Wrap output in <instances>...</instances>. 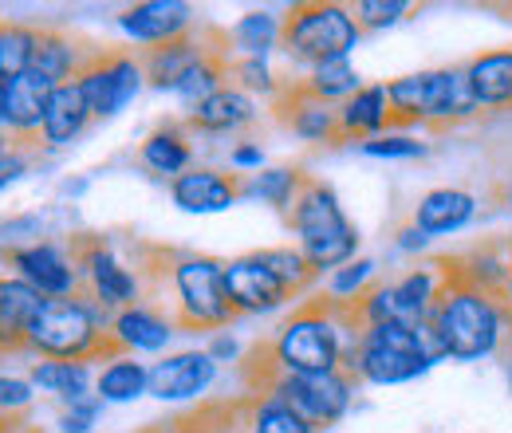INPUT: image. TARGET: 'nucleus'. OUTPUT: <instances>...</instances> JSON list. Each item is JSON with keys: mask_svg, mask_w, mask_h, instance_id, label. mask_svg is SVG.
I'll return each mask as SVG.
<instances>
[{"mask_svg": "<svg viewBox=\"0 0 512 433\" xmlns=\"http://www.w3.org/2000/svg\"><path fill=\"white\" fill-rule=\"evenodd\" d=\"M48 296H40L28 280H20L12 268H0V339L12 351H24V339L36 323V315L44 311Z\"/></svg>", "mask_w": 512, "mask_h": 433, "instance_id": "25", "label": "nucleus"}, {"mask_svg": "<svg viewBox=\"0 0 512 433\" xmlns=\"http://www.w3.org/2000/svg\"><path fill=\"white\" fill-rule=\"evenodd\" d=\"M264 166H268V154H264V146H260V142L241 138V142H233V146H229V170H233V174L249 178V174L264 170Z\"/></svg>", "mask_w": 512, "mask_h": 433, "instance_id": "47", "label": "nucleus"}, {"mask_svg": "<svg viewBox=\"0 0 512 433\" xmlns=\"http://www.w3.org/2000/svg\"><path fill=\"white\" fill-rule=\"evenodd\" d=\"M256 256H260V260H264V264H268V268H272V272H276V276H280L296 296H304V292L320 280V272L308 264V256H304L296 245L256 248Z\"/></svg>", "mask_w": 512, "mask_h": 433, "instance_id": "41", "label": "nucleus"}, {"mask_svg": "<svg viewBox=\"0 0 512 433\" xmlns=\"http://www.w3.org/2000/svg\"><path fill=\"white\" fill-rule=\"evenodd\" d=\"M449 284V260H418L414 268H406L402 276L390 280L394 288V304H398V319L402 323H426L442 292Z\"/></svg>", "mask_w": 512, "mask_h": 433, "instance_id": "22", "label": "nucleus"}, {"mask_svg": "<svg viewBox=\"0 0 512 433\" xmlns=\"http://www.w3.org/2000/svg\"><path fill=\"white\" fill-rule=\"evenodd\" d=\"M28 382L40 390V394H52L60 398L64 406L71 402H83L95 394V371L91 363H56V359H36L28 367Z\"/></svg>", "mask_w": 512, "mask_h": 433, "instance_id": "32", "label": "nucleus"}, {"mask_svg": "<svg viewBox=\"0 0 512 433\" xmlns=\"http://www.w3.org/2000/svg\"><path fill=\"white\" fill-rule=\"evenodd\" d=\"M260 119V103L253 95H245L241 87L225 83L217 95H209L201 107L186 111L182 123L190 126V134H209V138H225V134H241Z\"/></svg>", "mask_w": 512, "mask_h": 433, "instance_id": "23", "label": "nucleus"}, {"mask_svg": "<svg viewBox=\"0 0 512 433\" xmlns=\"http://www.w3.org/2000/svg\"><path fill=\"white\" fill-rule=\"evenodd\" d=\"M414 12L410 0H359L355 4V20L363 32H386L394 24H402Z\"/></svg>", "mask_w": 512, "mask_h": 433, "instance_id": "43", "label": "nucleus"}, {"mask_svg": "<svg viewBox=\"0 0 512 433\" xmlns=\"http://www.w3.org/2000/svg\"><path fill=\"white\" fill-rule=\"evenodd\" d=\"M162 433H245L241 426V402H237V422L229 426V422H213V406L209 410H201V414H193V418H182V422H174L170 430Z\"/></svg>", "mask_w": 512, "mask_h": 433, "instance_id": "49", "label": "nucleus"}, {"mask_svg": "<svg viewBox=\"0 0 512 433\" xmlns=\"http://www.w3.org/2000/svg\"><path fill=\"white\" fill-rule=\"evenodd\" d=\"M95 52H99V48H87L83 40H75L64 28H40L32 71H40V75L52 79L56 87H64V83L83 75V67L95 60Z\"/></svg>", "mask_w": 512, "mask_h": 433, "instance_id": "27", "label": "nucleus"}, {"mask_svg": "<svg viewBox=\"0 0 512 433\" xmlns=\"http://www.w3.org/2000/svg\"><path fill=\"white\" fill-rule=\"evenodd\" d=\"M4 256H8V268L48 300H64V296L83 292V276L71 256V245L36 241V245H24L16 252H4Z\"/></svg>", "mask_w": 512, "mask_h": 433, "instance_id": "14", "label": "nucleus"}, {"mask_svg": "<svg viewBox=\"0 0 512 433\" xmlns=\"http://www.w3.org/2000/svg\"><path fill=\"white\" fill-rule=\"evenodd\" d=\"M4 351H8V347H4V339H0V355H4Z\"/></svg>", "mask_w": 512, "mask_h": 433, "instance_id": "56", "label": "nucleus"}, {"mask_svg": "<svg viewBox=\"0 0 512 433\" xmlns=\"http://www.w3.org/2000/svg\"><path fill=\"white\" fill-rule=\"evenodd\" d=\"M386 99H390V123L394 126L449 130V126L473 123L481 115V103L473 95L465 63L422 67V71L398 75L386 83Z\"/></svg>", "mask_w": 512, "mask_h": 433, "instance_id": "3", "label": "nucleus"}, {"mask_svg": "<svg viewBox=\"0 0 512 433\" xmlns=\"http://www.w3.org/2000/svg\"><path fill=\"white\" fill-rule=\"evenodd\" d=\"M430 245H434V241H430V237H426L410 217L394 229V252H402V256H426Z\"/></svg>", "mask_w": 512, "mask_h": 433, "instance_id": "50", "label": "nucleus"}, {"mask_svg": "<svg viewBox=\"0 0 512 433\" xmlns=\"http://www.w3.org/2000/svg\"><path fill=\"white\" fill-rule=\"evenodd\" d=\"M36 386L20 374H0V414H20L32 402Z\"/></svg>", "mask_w": 512, "mask_h": 433, "instance_id": "48", "label": "nucleus"}, {"mask_svg": "<svg viewBox=\"0 0 512 433\" xmlns=\"http://www.w3.org/2000/svg\"><path fill=\"white\" fill-rule=\"evenodd\" d=\"M225 292L237 315H272L300 300L256 252L225 260Z\"/></svg>", "mask_w": 512, "mask_h": 433, "instance_id": "12", "label": "nucleus"}, {"mask_svg": "<svg viewBox=\"0 0 512 433\" xmlns=\"http://www.w3.org/2000/svg\"><path fill=\"white\" fill-rule=\"evenodd\" d=\"M170 315L178 331H225L237 311L225 292V260L209 252H166Z\"/></svg>", "mask_w": 512, "mask_h": 433, "instance_id": "7", "label": "nucleus"}, {"mask_svg": "<svg viewBox=\"0 0 512 433\" xmlns=\"http://www.w3.org/2000/svg\"><path fill=\"white\" fill-rule=\"evenodd\" d=\"M430 327L446 363H489L512 343V315L505 300L453 276V264L446 292L430 315Z\"/></svg>", "mask_w": 512, "mask_h": 433, "instance_id": "2", "label": "nucleus"}, {"mask_svg": "<svg viewBox=\"0 0 512 433\" xmlns=\"http://www.w3.org/2000/svg\"><path fill=\"white\" fill-rule=\"evenodd\" d=\"M363 44V28L355 20V8L335 0H308L292 4L284 16V40L280 52L292 67H316L327 60H351Z\"/></svg>", "mask_w": 512, "mask_h": 433, "instance_id": "8", "label": "nucleus"}, {"mask_svg": "<svg viewBox=\"0 0 512 433\" xmlns=\"http://www.w3.org/2000/svg\"><path fill=\"white\" fill-rule=\"evenodd\" d=\"M205 351H209V359L221 367V363H241V343L229 335V331H213L209 335V343H205Z\"/></svg>", "mask_w": 512, "mask_h": 433, "instance_id": "51", "label": "nucleus"}, {"mask_svg": "<svg viewBox=\"0 0 512 433\" xmlns=\"http://www.w3.org/2000/svg\"><path fill=\"white\" fill-rule=\"evenodd\" d=\"M170 201L190 217L229 213L241 201V174H229L217 166H190L170 182Z\"/></svg>", "mask_w": 512, "mask_h": 433, "instance_id": "17", "label": "nucleus"}, {"mask_svg": "<svg viewBox=\"0 0 512 433\" xmlns=\"http://www.w3.org/2000/svg\"><path fill=\"white\" fill-rule=\"evenodd\" d=\"M146 390H150V363H142L138 355H111L95 371V394L103 402L127 406V402H138Z\"/></svg>", "mask_w": 512, "mask_h": 433, "instance_id": "33", "label": "nucleus"}, {"mask_svg": "<svg viewBox=\"0 0 512 433\" xmlns=\"http://www.w3.org/2000/svg\"><path fill=\"white\" fill-rule=\"evenodd\" d=\"M52 95H56V83L44 79L40 71H24V75L8 79V103H4V130H8V138L36 142Z\"/></svg>", "mask_w": 512, "mask_h": 433, "instance_id": "21", "label": "nucleus"}, {"mask_svg": "<svg viewBox=\"0 0 512 433\" xmlns=\"http://www.w3.org/2000/svg\"><path fill=\"white\" fill-rule=\"evenodd\" d=\"M509 245H481L473 252H461L453 256V276H461L465 284L473 288H485V292H497L501 296V284H505V272H509Z\"/></svg>", "mask_w": 512, "mask_h": 433, "instance_id": "37", "label": "nucleus"}, {"mask_svg": "<svg viewBox=\"0 0 512 433\" xmlns=\"http://www.w3.org/2000/svg\"><path fill=\"white\" fill-rule=\"evenodd\" d=\"M241 402V426L245 433H316L292 406H284L272 394H245Z\"/></svg>", "mask_w": 512, "mask_h": 433, "instance_id": "36", "label": "nucleus"}, {"mask_svg": "<svg viewBox=\"0 0 512 433\" xmlns=\"http://www.w3.org/2000/svg\"><path fill=\"white\" fill-rule=\"evenodd\" d=\"M363 158H379V162H410V158H426L430 154V142H422L418 134H406V130H386L379 138H367L355 146Z\"/></svg>", "mask_w": 512, "mask_h": 433, "instance_id": "42", "label": "nucleus"}, {"mask_svg": "<svg viewBox=\"0 0 512 433\" xmlns=\"http://www.w3.org/2000/svg\"><path fill=\"white\" fill-rule=\"evenodd\" d=\"M79 87H83V95L91 103L95 123L115 119L119 111H127L130 103L138 99V91L146 87L142 60L130 56V52H95V60L87 63L83 75H79Z\"/></svg>", "mask_w": 512, "mask_h": 433, "instance_id": "11", "label": "nucleus"}, {"mask_svg": "<svg viewBox=\"0 0 512 433\" xmlns=\"http://www.w3.org/2000/svg\"><path fill=\"white\" fill-rule=\"evenodd\" d=\"M304 186H308V174L300 166H264L249 178H241V201H260L288 217V209L296 205Z\"/></svg>", "mask_w": 512, "mask_h": 433, "instance_id": "31", "label": "nucleus"}, {"mask_svg": "<svg viewBox=\"0 0 512 433\" xmlns=\"http://www.w3.org/2000/svg\"><path fill=\"white\" fill-rule=\"evenodd\" d=\"M83 189H87V178H67L64 186H60V193L75 201V197H83Z\"/></svg>", "mask_w": 512, "mask_h": 433, "instance_id": "52", "label": "nucleus"}, {"mask_svg": "<svg viewBox=\"0 0 512 433\" xmlns=\"http://www.w3.org/2000/svg\"><path fill=\"white\" fill-rule=\"evenodd\" d=\"M225 44V32L217 28H197L186 40H174V44H162V48H146L138 60H142V75H146V87L154 91H170L186 79V71L197 67L213 48Z\"/></svg>", "mask_w": 512, "mask_h": 433, "instance_id": "16", "label": "nucleus"}, {"mask_svg": "<svg viewBox=\"0 0 512 433\" xmlns=\"http://www.w3.org/2000/svg\"><path fill=\"white\" fill-rule=\"evenodd\" d=\"M36 158H40V142H16V138H12V146L0 154V193L8 186H16V182L32 170Z\"/></svg>", "mask_w": 512, "mask_h": 433, "instance_id": "45", "label": "nucleus"}, {"mask_svg": "<svg viewBox=\"0 0 512 433\" xmlns=\"http://www.w3.org/2000/svg\"><path fill=\"white\" fill-rule=\"evenodd\" d=\"M24 351H32L36 359H56V363L111 359L119 355L111 347V311L99 308L87 292L48 300L24 339Z\"/></svg>", "mask_w": 512, "mask_h": 433, "instance_id": "4", "label": "nucleus"}, {"mask_svg": "<svg viewBox=\"0 0 512 433\" xmlns=\"http://www.w3.org/2000/svg\"><path fill=\"white\" fill-rule=\"evenodd\" d=\"M174 335H178L174 315L146 304V300L111 315V347L119 355H138V359L142 355H166Z\"/></svg>", "mask_w": 512, "mask_h": 433, "instance_id": "18", "label": "nucleus"}, {"mask_svg": "<svg viewBox=\"0 0 512 433\" xmlns=\"http://www.w3.org/2000/svg\"><path fill=\"white\" fill-rule=\"evenodd\" d=\"M103 398L99 394H91V398H83V402H71L64 406V414H60V430L64 433H91L95 430V422H99V414H103Z\"/></svg>", "mask_w": 512, "mask_h": 433, "instance_id": "46", "label": "nucleus"}, {"mask_svg": "<svg viewBox=\"0 0 512 433\" xmlns=\"http://www.w3.org/2000/svg\"><path fill=\"white\" fill-rule=\"evenodd\" d=\"M288 229L296 233V248L308 256V264L320 272V280L327 272L351 264L363 248V237H359L355 221L343 213L339 193L320 178H308L304 193L288 209Z\"/></svg>", "mask_w": 512, "mask_h": 433, "instance_id": "6", "label": "nucleus"}, {"mask_svg": "<svg viewBox=\"0 0 512 433\" xmlns=\"http://www.w3.org/2000/svg\"><path fill=\"white\" fill-rule=\"evenodd\" d=\"M36 40H40V28L20 20H0V79H16L32 71Z\"/></svg>", "mask_w": 512, "mask_h": 433, "instance_id": "39", "label": "nucleus"}, {"mask_svg": "<svg viewBox=\"0 0 512 433\" xmlns=\"http://www.w3.org/2000/svg\"><path fill=\"white\" fill-rule=\"evenodd\" d=\"M438 363H446V359H442L430 319L426 323L390 319V323L363 327L359 355L347 374L367 386H406V382L426 378Z\"/></svg>", "mask_w": 512, "mask_h": 433, "instance_id": "5", "label": "nucleus"}, {"mask_svg": "<svg viewBox=\"0 0 512 433\" xmlns=\"http://www.w3.org/2000/svg\"><path fill=\"white\" fill-rule=\"evenodd\" d=\"M284 40V16L272 8H249L225 28L229 56H253V60H272Z\"/></svg>", "mask_w": 512, "mask_h": 433, "instance_id": "29", "label": "nucleus"}, {"mask_svg": "<svg viewBox=\"0 0 512 433\" xmlns=\"http://www.w3.org/2000/svg\"><path fill=\"white\" fill-rule=\"evenodd\" d=\"M119 32L127 36L130 44H138L142 52L146 48H162V44H174V40H186L193 36L201 24H197V8L186 0H142V4H127L119 16H115Z\"/></svg>", "mask_w": 512, "mask_h": 433, "instance_id": "13", "label": "nucleus"}, {"mask_svg": "<svg viewBox=\"0 0 512 433\" xmlns=\"http://www.w3.org/2000/svg\"><path fill=\"white\" fill-rule=\"evenodd\" d=\"M312 99H320L327 107H343L359 87H363V75L351 60H327L308 67L300 79H296Z\"/></svg>", "mask_w": 512, "mask_h": 433, "instance_id": "35", "label": "nucleus"}, {"mask_svg": "<svg viewBox=\"0 0 512 433\" xmlns=\"http://www.w3.org/2000/svg\"><path fill=\"white\" fill-rule=\"evenodd\" d=\"M276 111V123L288 126L292 138L308 142V146H335L343 142L339 134V107H327L320 99H312L296 79L284 87V95L272 103Z\"/></svg>", "mask_w": 512, "mask_h": 433, "instance_id": "20", "label": "nucleus"}, {"mask_svg": "<svg viewBox=\"0 0 512 433\" xmlns=\"http://www.w3.org/2000/svg\"><path fill=\"white\" fill-rule=\"evenodd\" d=\"M44 241V217L40 213H8L0 217V252H16L24 245Z\"/></svg>", "mask_w": 512, "mask_h": 433, "instance_id": "44", "label": "nucleus"}, {"mask_svg": "<svg viewBox=\"0 0 512 433\" xmlns=\"http://www.w3.org/2000/svg\"><path fill=\"white\" fill-rule=\"evenodd\" d=\"M221 367L209 359L205 347H190V351H174V355H158L150 363V398L158 402H197L213 390Z\"/></svg>", "mask_w": 512, "mask_h": 433, "instance_id": "15", "label": "nucleus"}, {"mask_svg": "<svg viewBox=\"0 0 512 433\" xmlns=\"http://www.w3.org/2000/svg\"><path fill=\"white\" fill-rule=\"evenodd\" d=\"M473 95L481 103V115H501L512 111V48H493V52H477L465 63Z\"/></svg>", "mask_w": 512, "mask_h": 433, "instance_id": "28", "label": "nucleus"}, {"mask_svg": "<svg viewBox=\"0 0 512 433\" xmlns=\"http://www.w3.org/2000/svg\"><path fill=\"white\" fill-rule=\"evenodd\" d=\"M477 213H481V201H477L473 189L438 186V189H426V193L414 201L410 221H414L430 241H438V237H457V233H465V229L477 221Z\"/></svg>", "mask_w": 512, "mask_h": 433, "instance_id": "19", "label": "nucleus"}, {"mask_svg": "<svg viewBox=\"0 0 512 433\" xmlns=\"http://www.w3.org/2000/svg\"><path fill=\"white\" fill-rule=\"evenodd\" d=\"M95 123V115H91V103H87V95H83V87H79V79H71L64 87H56V95H52V103H48V115H44V126H40V150H67V146H75L87 130Z\"/></svg>", "mask_w": 512, "mask_h": 433, "instance_id": "24", "label": "nucleus"}, {"mask_svg": "<svg viewBox=\"0 0 512 433\" xmlns=\"http://www.w3.org/2000/svg\"><path fill=\"white\" fill-rule=\"evenodd\" d=\"M71 256L79 264V276H83V292L107 308L111 315L123 308H134L146 300V284H142V272H134L123 264V256L107 245L103 237L95 233H83V237H71Z\"/></svg>", "mask_w": 512, "mask_h": 433, "instance_id": "10", "label": "nucleus"}, {"mask_svg": "<svg viewBox=\"0 0 512 433\" xmlns=\"http://www.w3.org/2000/svg\"><path fill=\"white\" fill-rule=\"evenodd\" d=\"M225 83H229V44L213 48L197 67H190L186 79L174 87V95H178V103H182L186 111H193V107H201L209 95H217Z\"/></svg>", "mask_w": 512, "mask_h": 433, "instance_id": "38", "label": "nucleus"}, {"mask_svg": "<svg viewBox=\"0 0 512 433\" xmlns=\"http://www.w3.org/2000/svg\"><path fill=\"white\" fill-rule=\"evenodd\" d=\"M8 146H12V138H8V130H4V126H0V154H4V150H8Z\"/></svg>", "mask_w": 512, "mask_h": 433, "instance_id": "55", "label": "nucleus"}, {"mask_svg": "<svg viewBox=\"0 0 512 433\" xmlns=\"http://www.w3.org/2000/svg\"><path fill=\"white\" fill-rule=\"evenodd\" d=\"M229 83L233 87H241L245 95H253V99H280L284 95V79L276 75V67L272 60H253V56H229Z\"/></svg>", "mask_w": 512, "mask_h": 433, "instance_id": "40", "label": "nucleus"}, {"mask_svg": "<svg viewBox=\"0 0 512 433\" xmlns=\"http://www.w3.org/2000/svg\"><path fill=\"white\" fill-rule=\"evenodd\" d=\"M390 99H386V83H363L343 107H339V134L343 142H367L390 130Z\"/></svg>", "mask_w": 512, "mask_h": 433, "instance_id": "30", "label": "nucleus"}, {"mask_svg": "<svg viewBox=\"0 0 512 433\" xmlns=\"http://www.w3.org/2000/svg\"><path fill=\"white\" fill-rule=\"evenodd\" d=\"M497 201H501V205H512V178L497 186Z\"/></svg>", "mask_w": 512, "mask_h": 433, "instance_id": "54", "label": "nucleus"}, {"mask_svg": "<svg viewBox=\"0 0 512 433\" xmlns=\"http://www.w3.org/2000/svg\"><path fill=\"white\" fill-rule=\"evenodd\" d=\"M383 276H379V260H371V256H355L351 264H343V268H335V272H327L320 284V300L327 308L335 311H351L375 284H379Z\"/></svg>", "mask_w": 512, "mask_h": 433, "instance_id": "34", "label": "nucleus"}, {"mask_svg": "<svg viewBox=\"0 0 512 433\" xmlns=\"http://www.w3.org/2000/svg\"><path fill=\"white\" fill-rule=\"evenodd\" d=\"M355 390L359 382L347 371L331 374H272L260 386H253L249 394H272L284 406H292L316 433L339 426L351 406H355Z\"/></svg>", "mask_w": 512, "mask_h": 433, "instance_id": "9", "label": "nucleus"}, {"mask_svg": "<svg viewBox=\"0 0 512 433\" xmlns=\"http://www.w3.org/2000/svg\"><path fill=\"white\" fill-rule=\"evenodd\" d=\"M138 162L154 174V178H166V182H174L178 174H186L193 162V134L186 123H162L154 126L146 138H142V146H138Z\"/></svg>", "mask_w": 512, "mask_h": 433, "instance_id": "26", "label": "nucleus"}, {"mask_svg": "<svg viewBox=\"0 0 512 433\" xmlns=\"http://www.w3.org/2000/svg\"><path fill=\"white\" fill-rule=\"evenodd\" d=\"M245 363L249 386H260L272 374L343 371V315L323 300H300L264 343H256Z\"/></svg>", "mask_w": 512, "mask_h": 433, "instance_id": "1", "label": "nucleus"}, {"mask_svg": "<svg viewBox=\"0 0 512 433\" xmlns=\"http://www.w3.org/2000/svg\"><path fill=\"white\" fill-rule=\"evenodd\" d=\"M501 300H505V308L512 315V248H509V272H505V284H501Z\"/></svg>", "mask_w": 512, "mask_h": 433, "instance_id": "53", "label": "nucleus"}]
</instances>
